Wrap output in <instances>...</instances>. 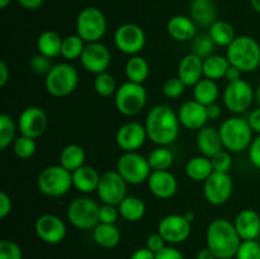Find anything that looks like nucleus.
<instances>
[{
	"label": "nucleus",
	"mask_w": 260,
	"mask_h": 259,
	"mask_svg": "<svg viewBox=\"0 0 260 259\" xmlns=\"http://www.w3.org/2000/svg\"><path fill=\"white\" fill-rule=\"evenodd\" d=\"M81 65L88 73L98 75L106 73L111 65V51L102 42L86 43L84 52L80 57Z\"/></svg>",
	"instance_id": "nucleus-18"
},
{
	"label": "nucleus",
	"mask_w": 260,
	"mask_h": 259,
	"mask_svg": "<svg viewBox=\"0 0 260 259\" xmlns=\"http://www.w3.org/2000/svg\"><path fill=\"white\" fill-rule=\"evenodd\" d=\"M203 183V195L211 205H225L233 196L234 180L229 173L213 172Z\"/></svg>",
	"instance_id": "nucleus-13"
},
{
	"label": "nucleus",
	"mask_w": 260,
	"mask_h": 259,
	"mask_svg": "<svg viewBox=\"0 0 260 259\" xmlns=\"http://www.w3.org/2000/svg\"><path fill=\"white\" fill-rule=\"evenodd\" d=\"M235 259H260V243L258 240H243Z\"/></svg>",
	"instance_id": "nucleus-43"
},
{
	"label": "nucleus",
	"mask_w": 260,
	"mask_h": 259,
	"mask_svg": "<svg viewBox=\"0 0 260 259\" xmlns=\"http://www.w3.org/2000/svg\"><path fill=\"white\" fill-rule=\"evenodd\" d=\"M156 258V254L154 251L150 250L149 248L144 246V248H139L132 253V255L129 256V259H155Z\"/></svg>",
	"instance_id": "nucleus-54"
},
{
	"label": "nucleus",
	"mask_w": 260,
	"mask_h": 259,
	"mask_svg": "<svg viewBox=\"0 0 260 259\" xmlns=\"http://www.w3.org/2000/svg\"><path fill=\"white\" fill-rule=\"evenodd\" d=\"M101 180V174L89 165H83L73 172V185L78 192L89 195L96 192Z\"/></svg>",
	"instance_id": "nucleus-27"
},
{
	"label": "nucleus",
	"mask_w": 260,
	"mask_h": 259,
	"mask_svg": "<svg viewBox=\"0 0 260 259\" xmlns=\"http://www.w3.org/2000/svg\"><path fill=\"white\" fill-rule=\"evenodd\" d=\"M223 149L230 152H241L249 149L253 142V134L248 119L243 117H230L218 127Z\"/></svg>",
	"instance_id": "nucleus-4"
},
{
	"label": "nucleus",
	"mask_w": 260,
	"mask_h": 259,
	"mask_svg": "<svg viewBox=\"0 0 260 259\" xmlns=\"http://www.w3.org/2000/svg\"><path fill=\"white\" fill-rule=\"evenodd\" d=\"M0 259H23L22 248L15 241H0Z\"/></svg>",
	"instance_id": "nucleus-46"
},
{
	"label": "nucleus",
	"mask_w": 260,
	"mask_h": 259,
	"mask_svg": "<svg viewBox=\"0 0 260 259\" xmlns=\"http://www.w3.org/2000/svg\"><path fill=\"white\" fill-rule=\"evenodd\" d=\"M167 246V241L164 240L161 235L159 233H154V234H150L146 239V248H149L150 250L154 251L155 254L159 253L160 250Z\"/></svg>",
	"instance_id": "nucleus-49"
},
{
	"label": "nucleus",
	"mask_w": 260,
	"mask_h": 259,
	"mask_svg": "<svg viewBox=\"0 0 260 259\" xmlns=\"http://www.w3.org/2000/svg\"><path fill=\"white\" fill-rule=\"evenodd\" d=\"M17 2L20 7L28 10H36L43 4V0H17Z\"/></svg>",
	"instance_id": "nucleus-57"
},
{
	"label": "nucleus",
	"mask_w": 260,
	"mask_h": 259,
	"mask_svg": "<svg viewBox=\"0 0 260 259\" xmlns=\"http://www.w3.org/2000/svg\"><path fill=\"white\" fill-rule=\"evenodd\" d=\"M12 207L13 205L10 197L7 195V192L2 190L0 192V218H5L8 215H10Z\"/></svg>",
	"instance_id": "nucleus-52"
},
{
	"label": "nucleus",
	"mask_w": 260,
	"mask_h": 259,
	"mask_svg": "<svg viewBox=\"0 0 260 259\" xmlns=\"http://www.w3.org/2000/svg\"><path fill=\"white\" fill-rule=\"evenodd\" d=\"M118 206L102 203L99 208V222L102 223H116L119 217Z\"/></svg>",
	"instance_id": "nucleus-48"
},
{
	"label": "nucleus",
	"mask_w": 260,
	"mask_h": 259,
	"mask_svg": "<svg viewBox=\"0 0 260 259\" xmlns=\"http://www.w3.org/2000/svg\"><path fill=\"white\" fill-rule=\"evenodd\" d=\"M10 2H12V0H0V8H2V9H5V8L10 4Z\"/></svg>",
	"instance_id": "nucleus-62"
},
{
	"label": "nucleus",
	"mask_w": 260,
	"mask_h": 259,
	"mask_svg": "<svg viewBox=\"0 0 260 259\" xmlns=\"http://www.w3.org/2000/svg\"><path fill=\"white\" fill-rule=\"evenodd\" d=\"M47 127V113L41 107H27L25 109H23L22 113L19 114V118H18V128H19L20 135L32 137L35 140L43 136Z\"/></svg>",
	"instance_id": "nucleus-16"
},
{
	"label": "nucleus",
	"mask_w": 260,
	"mask_h": 259,
	"mask_svg": "<svg viewBox=\"0 0 260 259\" xmlns=\"http://www.w3.org/2000/svg\"><path fill=\"white\" fill-rule=\"evenodd\" d=\"M155 259H185L182 251L173 245H167L162 250L156 253Z\"/></svg>",
	"instance_id": "nucleus-51"
},
{
	"label": "nucleus",
	"mask_w": 260,
	"mask_h": 259,
	"mask_svg": "<svg viewBox=\"0 0 260 259\" xmlns=\"http://www.w3.org/2000/svg\"><path fill=\"white\" fill-rule=\"evenodd\" d=\"M167 30L173 40L188 42L197 36V24L190 17L178 14L168 20Z\"/></svg>",
	"instance_id": "nucleus-24"
},
{
	"label": "nucleus",
	"mask_w": 260,
	"mask_h": 259,
	"mask_svg": "<svg viewBox=\"0 0 260 259\" xmlns=\"http://www.w3.org/2000/svg\"><path fill=\"white\" fill-rule=\"evenodd\" d=\"M147 187L156 198L169 200L177 193L178 180L169 170H152L147 179Z\"/></svg>",
	"instance_id": "nucleus-20"
},
{
	"label": "nucleus",
	"mask_w": 260,
	"mask_h": 259,
	"mask_svg": "<svg viewBox=\"0 0 260 259\" xmlns=\"http://www.w3.org/2000/svg\"><path fill=\"white\" fill-rule=\"evenodd\" d=\"M184 217L187 218L188 221H189L190 223L193 222V221H194V218H196V216H194V213L192 212V211H187V212L184 213Z\"/></svg>",
	"instance_id": "nucleus-61"
},
{
	"label": "nucleus",
	"mask_w": 260,
	"mask_h": 259,
	"mask_svg": "<svg viewBox=\"0 0 260 259\" xmlns=\"http://www.w3.org/2000/svg\"><path fill=\"white\" fill-rule=\"evenodd\" d=\"M147 103V91L144 84L124 81L114 94V106L117 111L126 117H134L142 112Z\"/></svg>",
	"instance_id": "nucleus-7"
},
{
	"label": "nucleus",
	"mask_w": 260,
	"mask_h": 259,
	"mask_svg": "<svg viewBox=\"0 0 260 259\" xmlns=\"http://www.w3.org/2000/svg\"><path fill=\"white\" fill-rule=\"evenodd\" d=\"M226 57L243 73H253L260 66V45L250 36H238L226 48Z\"/></svg>",
	"instance_id": "nucleus-3"
},
{
	"label": "nucleus",
	"mask_w": 260,
	"mask_h": 259,
	"mask_svg": "<svg viewBox=\"0 0 260 259\" xmlns=\"http://www.w3.org/2000/svg\"><path fill=\"white\" fill-rule=\"evenodd\" d=\"M114 46L124 55H139L146 43V35L140 25L135 23L121 24L114 32Z\"/></svg>",
	"instance_id": "nucleus-11"
},
{
	"label": "nucleus",
	"mask_w": 260,
	"mask_h": 259,
	"mask_svg": "<svg viewBox=\"0 0 260 259\" xmlns=\"http://www.w3.org/2000/svg\"><path fill=\"white\" fill-rule=\"evenodd\" d=\"M179 122L183 127L187 130H201L202 127L207 126V107L201 104L200 102L187 101L179 107L178 111Z\"/></svg>",
	"instance_id": "nucleus-21"
},
{
	"label": "nucleus",
	"mask_w": 260,
	"mask_h": 259,
	"mask_svg": "<svg viewBox=\"0 0 260 259\" xmlns=\"http://www.w3.org/2000/svg\"><path fill=\"white\" fill-rule=\"evenodd\" d=\"M13 151L19 159H29L37 151V142L35 139L20 135L13 142Z\"/></svg>",
	"instance_id": "nucleus-42"
},
{
	"label": "nucleus",
	"mask_w": 260,
	"mask_h": 259,
	"mask_svg": "<svg viewBox=\"0 0 260 259\" xmlns=\"http://www.w3.org/2000/svg\"><path fill=\"white\" fill-rule=\"evenodd\" d=\"M85 151L80 145L70 144L61 150L60 165L73 173L74 170L85 165Z\"/></svg>",
	"instance_id": "nucleus-35"
},
{
	"label": "nucleus",
	"mask_w": 260,
	"mask_h": 259,
	"mask_svg": "<svg viewBox=\"0 0 260 259\" xmlns=\"http://www.w3.org/2000/svg\"><path fill=\"white\" fill-rule=\"evenodd\" d=\"M37 187L47 197L57 198L68 195L73 185V173L62 165H50L40 173Z\"/></svg>",
	"instance_id": "nucleus-6"
},
{
	"label": "nucleus",
	"mask_w": 260,
	"mask_h": 259,
	"mask_svg": "<svg viewBox=\"0 0 260 259\" xmlns=\"http://www.w3.org/2000/svg\"><path fill=\"white\" fill-rule=\"evenodd\" d=\"M255 99H256V102H258L259 106H260V84H259V86L256 88V90H255Z\"/></svg>",
	"instance_id": "nucleus-63"
},
{
	"label": "nucleus",
	"mask_w": 260,
	"mask_h": 259,
	"mask_svg": "<svg viewBox=\"0 0 260 259\" xmlns=\"http://www.w3.org/2000/svg\"><path fill=\"white\" fill-rule=\"evenodd\" d=\"M93 240L98 246L103 249H113L121 241V231L116 223L99 222L93 229Z\"/></svg>",
	"instance_id": "nucleus-28"
},
{
	"label": "nucleus",
	"mask_w": 260,
	"mask_h": 259,
	"mask_svg": "<svg viewBox=\"0 0 260 259\" xmlns=\"http://www.w3.org/2000/svg\"><path fill=\"white\" fill-rule=\"evenodd\" d=\"M189 14L196 24L210 28L217 20V7L213 0H190Z\"/></svg>",
	"instance_id": "nucleus-26"
},
{
	"label": "nucleus",
	"mask_w": 260,
	"mask_h": 259,
	"mask_svg": "<svg viewBox=\"0 0 260 259\" xmlns=\"http://www.w3.org/2000/svg\"><path fill=\"white\" fill-rule=\"evenodd\" d=\"M99 208L96 201L89 197H78L68 206L66 216L74 228L79 230H93L99 223Z\"/></svg>",
	"instance_id": "nucleus-9"
},
{
	"label": "nucleus",
	"mask_w": 260,
	"mask_h": 259,
	"mask_svg": "<svg viewBox=\"0 0 260 259\" xmlns=\"http://www.w3.org/2000/svg\"><path fill=\"white\" fill-rule=\"evenodd\" d=\"M35 231L36 235L43 243L56 245V244L62 243L63 239L66 238L68 229L62 218L52 213H45L36 220Z\"/></svg>",
	"instance_id": "nucleus-17"
},
{
	"label": "nucleus",
	"mask_w": 260,
	"mask_h": 259,
	"mask_svg": "<svg viewBox=\"0 0 260 259\" xmlns=\"http://www.w3.org/2000/svg\"><path fill=\"white\" fill-rule=\"evenodd\" d=\"M185 88L182 80L178 76L175 78H169L164 84H162V94L169 99H177L180 95H183Z\"/></svg>",
	"instance_id": "nucleus-44"
},
{
	"label": "nucleus",
	"mask_w": 260,
	"mask_h": 259,
	"mask_svg": "<svg viewBox=\"0 0 260 259\" xmlns=\"http://www.w3.org/2000/svg\"><path fill=\"white\" fill-rule=\"evenodd\" d=\"M212 167L215 172L229 173L233 168V156L228 150H221L217 154L211 157Z\"/></svg>",
	"instance_id": "nucleus-45"
},
{
	"label": "nucleus",
	"mask_w": 260,
	"mask_h": 259,
	"mask_svg": "<svg viewBox=\"0 0 260 259\" xmlns=\"http://www.w3.org/2000/svg\"><path fill=\"white\" fill-rule=\"evenodd\" d=\"M124 74H126V78L128 81L144 84L150 74L149 62L142 56H131L124 65Z\"/></svg>",
	"instance_id": "nucleus-32"
},
{
	"label": "nucleus",
	"mask_w": 260,
	"mask_h": 259,
	"mask_svg": "<svg viewBox=\"0 0 260 259\" xmlns=\"http://www.w3.org/2000/svg\"><path fill=\"white\" fill-rule=\"evenodd\" d=\"M196 259H217L215 256V254L210 250V249L206 246V248L198 250L197 255H196Z\"/></svg>",
	"instance_id": "nucleus-59"
},
{
	"label": "nucleus",
	"mask_w": 260,
	"mask_h": 259,
	"mask_svg": "<svg viewBox=\"0 0 260 259\" xmlns=\"http://www.w3.org/2000/svg\"><path fill=\"white\" fill-rule=\"evenodd\" d=\"M157 233L164 238L167 244L177 245L184 243L189 238L192 233V223L184 217V215H168L160 220Z\"/></svg>",
	"instance_id": "nucleus-15"
},
{
	"label": "nucleus",
	"mask_w": 260,
	"mask_h": 259,
	"mask_svg": "<svg viewBox=\"0 0 260 259\" xmlns=\"http://www.w3.org/2000/svg\"><path fill=\"white\" fill-rule=\"evenodd\" d=\"M241 75H243V71H241L240 69L230 65V68H229L228 71H226L225 79L229 81V83H234V81L241 80Z\"/></svg>",
	"instance_id": "nucleus-56"
},
{
	"label": "nucleus",
	"mask_w": 260,
	"mask_h": 259,
	"mask_svg": "<svg viewBox=\"0 0 260 259\" xmlns=\"http://www.w3.org/2000/svg\"><path fill=\"white\" fill-rule=\"evenodd\" d=\"M222 114V109H221V106L217 103H213L207 106V117L208 121H216L218 119Z\"/></svg>",
	"instance_id": "nucleus-55"
},
{
	"label": "nucleus",
	"mask_w": 260,
	"mask_h": 259,
	"mask_svg": "<svg viewBox=\"0 0 260 259\" xmlns=\"http://www.w3.org/2000/svg\"><path fill=\"white\" fill-rule=\"evenodd\" d=\"M107 32V18L101 9L86 7L76 18V35L86 43L101 42Z\"/></svg>",
	"instance_id": "nucleus-8"
},
{
	"label": "nucleus",
	"mask_w": 260,
	"mask_h": 259,
	"mask_svg": "<svg viewBox=\"0 0 260 259\" xmlns=\"http://www.w3.org/2000/svg\"><path fill=\"white\" fill-rule=\"evenodd\" d=\"M197 149L201 152V155L210 157V159L218 151L223 150L220 131L212 126H205L198 130Z\"/></svg>",
	"instance_id": "nucleus-25"
},
{
	"label": "nucleus",
	"mask_w": 260,
	"mask_h": 259,
	"mask_svg": "<svg viewBox=\"0 0 260 259\" xmlns=\"http://www.w3.org/2000/svg\"><path fill=\"white\" fill-rule=\"evenodd\" d=\"M180 122L178 113L168 104L152 107L145 119L147 137L157 146H169L179 136Z\"/></svg>",
	"instance_id": "nucleus-1"
},
{
	"label": "nucleus",
	"mask_w": 260,
	"mask_h": 259,
	"mask_svg": "<svg viewBox=\"0 0 260 259\" xmlns=\"http://www.w3.org/2000/svg\"><path fill=\"white\" fill-rule=\"evenodd\" d=\"M230 61L226 56L212 55L203 60V76L211 80H220L226 75V71L230 68Z\"/></svg>",
	"instance_id": "nucleus-36"
},
{
	"label": "nucleus",
	"mask_w": 260,
	"mask_h": 259,
	"mask_svg": "<svg viewBox=\"0 0 260 259\" xmlns=\"http://www.w3.org/2000/svg\"><path fill=\"white\" fill-rule=\"evenodd\" d=\"M218 96H220V89L215 80L203 78L193 86V98L203 106L207 107L216 103Z\"/></svg>",
	"instance_id": "nucleus-31"
},
{
	"label": "nucleus",
	"mask_w": 260,
	"mask_h": 259,
	"mask_svg": "<svg viewBox=\"0 0 260 259\" xmlns=\"http://www.w3.org/2000/svg\"><path fill=\"white\" fill-rule=\"evenodd\" d=\"M118 210L122 218L129 222H137L146 213V205L136 196H127L118 205Z\"/></svg>",
	"instance_id": "nucleus-33"
},
{
	"label": "nucleus",
	"mask_w": 260,
	"mask_h": 259,
	"mask_svg": "<svg viewBox=\"0 0 260 259\" xmlns=\"http://www.w3.org/2000/svg\"><path fill=\"white\" fill-rule=\"evenodd\" d=\"M152 170H169L174 163V155L167 146H159L147 156Z\"/></svg>",
	"instance_id": "nucleus-38"
},
{
	"label": "nucleus",
	"mask_w": 260,
	"mask_h": 259,
	"mask_svg": "<svg viewBox=\"0 0 260 259\" xmlns=\"http://www.w3.org/2000/svg\"><path fill=\"white\" fill-rule=\"evenodd\" d=\"M253 86L246 80H238L229 83L223 91V104L230 112L235 114L244 113L251 107L254 102Z\"/></svg>",
	"instance_id": "nucleus-12"
},
{
	"label": "nucleus",
	"mask_w": 260,
	"mask_h": 259,
	"mask_svg": "<svg viewBox=\"0 0 260 259\" xmlns=\"http://www.w3.org/2000/svg\"><path fill=\"white\" fill-rule=\"evenodd\" d=\"M10 76V71L5 61H0V86H5Z\"/></svg>",
	"instance_id": "nucleus-58"
},
{
	"label": "nucleus",
	"mask_w": 260,
	"mask_h": 259,
	"mask_svg": "<svg viewBox=\"0 0 260 259\" xmlns=\"http://www.w3.org/2000/svg\"><path fill=\"white\" fill-rule=\"evenodd\" d=\"M178 78L185 86H194L201 79H203V60L194 53H188L178 65Z\"/></svg>",
	"instance_id": "nucleus-23"
},
{
	"label": "nucleus",
	"mask_w": 260,
	"mask_h": 259,
	"mask_svg": "<svg viewBox=\"0 0 260 259\" xmlns=\"http://www.w3.org/2000/svg\"><path fill=\"white\" fill-rule=\"evenodd\" d=\"M79 84V73L71 63L60 62L52 66L45 76V88L50 95L63 98L75 91Z\"/></svg>",
	"instance_id": "nucleus-5"
},
{
	"label": "nucleus",
	"mask_w": 260,
	"mask_h": 259,
	"mask_svg": "<svg viewBox=\"0 0 260 259\" xmlns=\"http://www.w3.org/2000/svg\"><path fill=\"white\" fill-rule=\"evenodd\" d=\"M86 42L78 35H71L63 38L62 47H61V56L66 61H74L81 57L85 48Z\"/></svg>",
	"instance_id": "nucleus-37"
},
{
	"label": "nucleus",
	"mask_w": 260,
	"mask_h": 259,
	"mask_svg": "<svg viewBox=\"0 0 260 259\" xmlns=\"http://www.w3.org/2000/svg\"><path fill=\"white\" fill-rule=\"evenodd\" d=\"M250 4L255 12L260 13V0H250Z\"/></svg>",
	"instance_id": "nucleus-60"
},
{
	"label": "nucleus",
	"mask_w": 260,
	"mask_h": 259,
	"mask_svg": "<svg viewBox=\"0 0 260 259\" xmlns=\"http://www.w3.org/2000/svg\"><path fill=\"white\" fill-rule=\"evenodd\" d=\"M52 62H51V58L46 57V56L37 53V55L33 56L29 61V68L37 75H47L48 71L52 69Z\"/></svg>",
	"instance_id": "nucleus-47"
},
{
	"label": "nucleus",
	"mask_w": 260,
	"mask_h": 259,
	"mask_svg": "<svg viewBox=\"0 0 260 259\" xmlns=\"http://www.w3.org/2000/svg\"><path fill=\"white\" fill-rule=\"evenodd\" d=\"M208 35L216 43V46L228 48L234 42L238 36L235 33V28L231 23L226 20L217 19L210 28H208Z\"/></svg>",
	"instance_id": "nucleus-34"
},
{
	"label": "nucleus",
	"mask_w": 260,
	"mask_h": 259,
	"mask_svg": "<svg viewBox=\"0 0 260 259\" xmlns=\"http://www.w3.org/2000/svg\"><path fill=\"white\" fill-rule=\"evenodd\" d=\"M213 172L215 170H213L211 159L203 155L192 157L188 160L185 165V174L194 182H205Z\"/></svg>",
	"instance_id": "nucleus-30"
},
{
	"label": "nucleus",
	"mask_w": 260,
	"mask_h": 259,
	"mask_svg": "<svg viewBox=\"0 0 260 259\" xmlns=\"http://www.w3.org/2000/svg\"><path fill=\"white\" fill-rule=\"evenodd\" d=\"M61 36L55 30H45L37 38L38 53L46 56L48 58H56L61 56V47H62Z\"/></svg>",
	"instance_id": "nucleus-29"
},
{
	"label": "nucleus",
	"mask_w": 260,
	"mask_h": 259,
	"mask_svg": "<svg viewBox=\"0 0 260 259\" xmlns=\"http://www.w3.org/2000/svg\"><path fill=\"white\" fill-rule=\"evenodd\" d=\"M17 131V124L9 114H0V150H5L13 145Z\"/></svg>",
	"instance_id": "nucleus-40"
},
{
	"label": "nucleus",
	"mask_w": 260,
	"mask_h": 259,
	"mask_svg": "<svg viewBox=\"0 0 260 259\" xmlns=\"http://www.w3.org/2000/svg\"><path fill=\"white\" fill-rule=\"evenodd\" d=\"M147 139L145 124L136 121L126 122L116 132L117 146L123 150V152L137 151L144 146Z\"/></svg>",
	"instance_id": "nucleus-19"
},
{
	"label": "nucleus",
	"mask_w": 260,
	"mask_h": 259,
	"mask_svg": "<svg viewBox=\"0 0 260 259\" xmlns=\"http://www.w3.org/2000/svg\"><path fill=\"white\" fill-rule=\"evenodd\" d=\"M248 156L251 164H253L256 169H260V135H258V136L253 140V142H251L250 146H249Z\"/></svg>",
	"instance_id": "nucleus-50"
},
{
	"label": "nucleus",
	"mask_w": 260,
	"mask_h": 259,
	"mask_svg": "<svg viewBox=\"0 0 260 259\" xmlns=\"http://www.w3.org/2000/svg\"><path fill=\"white\" fill-rule=\"evenodd\" d=\"M127 184L117 170H108L101 175L96 195L102 203L118 206L127 197Z\"/></svg>",
	"instance_id": "nucleus-14"
},
{
	"label": "nucleus",
	"mask_w": 260,
	"mask_h": 259,
	"mask_svg": "<svg viewBox=\"0 0 260 259\" xmlns=\"http://www.w3.org/2000/svg\"><path fill=\"white\" fill-rule=\"evenodd\" d=\"M241 240H256L260 235V216L251 208L241 210L234 221Z\"/></svg>",
	"instance_id": "nucleus-22"
},
{
	"label": "nucleus",
	"mask_w": 260,
	"mask_h": 259,
	"mask_svg": "<svg viewBox=\"0 0 260 259\" xmlns=\"http://www.w3.org/2000/svg\"><path fill=\"white\" fill-rule=\"evenodd\" d=\"M216 47L217 46L208 33H201L192 40V53L197 55L202 60L215 55Z\"/></svg>",
	"instance_id": "nucleus-39"
},
{
	"label": "nucleus",
	"mask_w": 260,
	"mask_h": 259,
	"mask_svg": "<svg viewBox=\"0 0 260 259\" xmlns=\"http://www.w3.org/2000/svg\"><path fill=\"white\" fill-rule=\"evenodd\" d=\"M246 119H248L251 130H253L254 132H256L258 135H260V107L253 109V111L249 113L248 118Z\"/></svg>",
	"instance_id": "nucleus-53"
},
{
	"label": "nucleus",
	"mask_w": 260,
	"mask_h": 259,
	"mask_svg": "<svg viewBox=\"0 0 260 259\" xmlns=\"http://www.w3.org/2000/svg\"><path fill=\"white\" fill-rule=\"evenodd\" d=\"M116 170L128 184L132 185L147 182L152 172L147 157L137 151L123 152L117 160Z\"/></svg>",
	"instance_id": "nucleus-10"
},
{
	"label": "nucleus",
	"mask_w": 260,
	"mask_h": 259,
	"mask_svg": "<svg viewBox=\"0 0 260 259\" xmlns=\"http://www.w3.org/2000/svg\"><path fill=\"white\" fill-rule=\"evenodd\" d=\"M207 248L217 259L235 258L241 244V238L235 225L226 218H216L211 221L206 231Z\"/></svg>",
	"instance_id": "nucleus-2"
},
{
	"label": "nucleus",
	"mask_w": 260,
	"mask_h": 259,
	"mask_svg": "<svg viewBox=\"0 0 260 259\" xmlns=\"http://www.w3.org/2000/svg\"><path fill=\"white\" fill-rule=\"evenodd\" d=\"M93 86L95 93L98 95L103 96V98H108V96L114 95L117 89H118V86L116 84V79L108 71L95 75Z\"/></svg>",
	"instance_id": "nucleus-41"
}]
</instances>
